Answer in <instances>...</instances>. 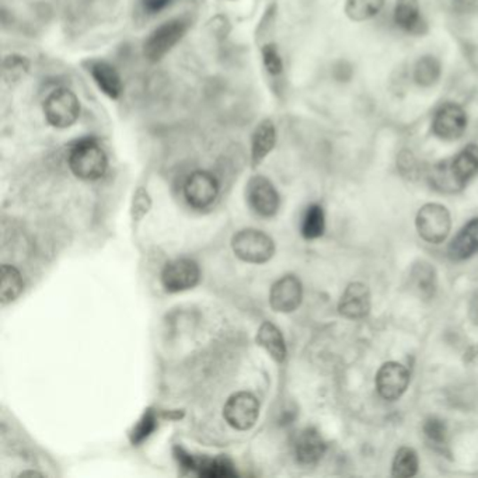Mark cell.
<instances>
[{
	"label": "cell",
	"mask_w": 478,
	"mask_h": 478,
	"mask_svg": "<svg viewBox=\"0 0 478 478\" xmlns=\"http://www.w3.org/2000/svg\"><path fill=\"white\" fill-rule=\"evenodd\" d=\"M478 173V146L467 144L450 161L436 164L431 170V183L436 190L455 193L462 190Z\"/></svg>",
	"instance_id": "1"
},
{
	"label": "cell",
	"mask_w": 478,
	"mask_h": 478,
	"mask_svg": "<svg viewBox=\"0 0 478 478\" xmlns=\"http://www.w3.org/2000/svg\"><path fill=\"white\" fill-rule=\"evenodd\" d=\"M68 163L76 177L85 181L99 180L109 168L107 154L93 139L78 142L70 151Z\"/></svg>",
	"instance_id": "2"
},
{
	"label": "cell",
	"mask_w": 478,
	"mask_h": 478,
	"mask_svg": "<svg viewBox=\"0 0 478 478\" xmlns=\"http://www.w3.org/2000/svg\"><path fill=\"white\" fill-rule=\"evenodd\" d=\"M232 250L242 261L264 264L276 254V243L261 230L243 229L233 236Z\"/></svg>",
	"instance_id": "3"
},
{
	"label": "cell",
	"mask_w": 478,
	"mask_h": 478,
	"mask_svg": "<svg viewBox=\"0 0 478 478\" xmlns=\"http://www.w3.org/2000/svg\"><path fill=\"white\" fill-rule=\"evenodd\" d=\"M44 115L54 128H70L79 120L80 102L78 95L68 89L55 90L44 102Z\"/></svg>",
	"instance_id": "4"
},
{
	"label": "cell",
	"mask_w": 478,
	"mask_h": 478,
	"mask_svg": "<svg viewBox=\"0 0 478 478\" xmlns=\"http://www.w3.org/2000/svg\"><path fill=\"white\" fill-rule=\"evenodd\" d=\"M416 227L425 242L439 244L445 242L452 227V218L448 208L441 203H426L416 213Z\"/></svg>",
	"instance_id": "5"
},
{
	"label": "cell",
	"mask_w": 478,
	"mask_h": 478,
	"mask_svg": "<svg viewBox=\"0 0 478 478\" xmlns=\"http://www.w3.org/2000/svg\"><path fill=\"white\" fill-rule=\"evenodd\" d=\"M188 27L190 23L185 19H173L161 24L144 43V56L153 62L161 61L166 54L170 53L174 46L180 43L181 38L187 33Z\"/></svg>",
	"instance_id": "6"
},
{
	"label": "cell",
	"mask_w": 478,
	"mask_h": 478,
	"mask_svg": "<svg viewBox=\"0 0 478 478\" xmlns=\"http://www.w3.org/2000/svg\"><path fill=\"white\" fill-rule=\"evenodd\" d=\"M223 416L232 428L237 431H249L259 421V400L249 391L235 393L225 404Z\"/></svg>",
	"instance_id": "7"
},
{
	"label": "cell",
	"mask_w": 478,
	"mask_h": 478,
	"mask_svg": "<svg viewBox=\"0 0 478 478\" xmlns=\"http://www.w3.org/2000/svg\"><path fill=\"white\" fill-rule=\"evenodd\" d=\"M467 112L457 103L448 102L433 114V132L442 141H457L467 129Z\"/></svg>",
	"instance_id": "8"
},
{
	"label": "cell",
	"mask_w": 478,
	"mask_h": 478,
	"mask_svg": "<svg viewBox=\"0 0 478 478\" xmlns=\"http://www.w3.org/2000/svg\"><path fill=\"white\" fill-rule=\"evenodd\" d=\"M201 271L197 262L190 259H177L168 262L161 271V285L170 293L188 291L197 286Z\"/></svg>",
	"instance_id": "9"
},
{
	"label": "cell",
	"mask_w": 478,
	"mask_h": 478,
	"mask_svg": "<svg viewBox=\"0 0 478 478\" xmlns=\"http://www.w3.org/2000/svg\"><path fill=\"white\" fill-rule=\"evenodd\" d=\"M247 202L254 212L262 218H272L279 210L278 191L274 184L264 176H254L250 178L246 188Z\"/></svg>",
	"instance_id": "10"
},
{
	"label": "cell",
	"mask_w": 478,
	"mask_h": 478,
	"mask_svg": "<svg viewBox=\"0 0 478 478\" xmlns=\"http://www.w3.org/2000/svg\"><path fill=\"white\" fill-rule=\"evenodd\" d=\"M219 194L217 178L208 171H194L184 184V197L191 207L205 210L215 202Z\"/></svg>",
	"instance_id": "11"
},
{
	"label": "cell",
	"mask_w": 478,
	"mask_h": 478,
	"mask_svg": "<svg viewBox=\"0 0 478 478\" xmlns=\"http://www.w3.org/2000/svg\"><path fill=\"white\" fill-rule=\"evenodd\" d=\"M409 384V372L399 362L382 365L376 375V389L380 397L389 401L399 400L406 393Z\"/></svg>",
	"instance_id": "12"
},
{
	"label": "cell",
	"mask_w": 478,
	"mask_h": 478,
	"mask_svg": "<svg viewBox=\"0 0 478 478\" xmlns=\"http://www.w3.org/2000/svg\"><path fill=\"white\" fill-rule=\"evenodd\" d=\"M303 286L298 276H285L272 285L269 292V305L278 313H291L301 306Z\"/></svg>",
	"instance_id": "13"
},
{
	"label": "cell",
	"mask_w": 478,
	"mask_h": 478,
	"mask_svg": "<svg viewBox=\"0 0 478 478\" xmlns=\"http://www.w3.org/2000/svg\"><path fill=\"white\" fill-rule=\"evenodd\" d=\"M338 310L350 320L367 317L370 310V292L367 286L360 282L350 284L341 296Z\"/></svg>",
	"instance_id": "14"
},
{
	"label": "cell",
	"mask_w": 478,
	"mask_h": 478,
	"mask_svg": "<svg viewBox=\"0 0 478 478\" xmlns=\"http://www.w3.org/2000/svg\"><path fill=\"white\" fill-rule=\"evenodd\" d=\"M394 23L399 29L413 36H423L426 33V23L421 14L418 0H397Z\"/></svg>",
	"instance_id": "15"
},
{
	"label": "cell",
	"mask_w": 478,
	"mask_h": 478,
	"mask_svg": "<svg viewBox=\"0 0 478 478\" xmlns=\"http://www.w3.org/2000/svg\"><path fill=\"white\" fill-rule=\"evenodd\" d=\"M326 453V442L317 429L306 428L295 442V455L301 465H315Z\"/></svg>",
	"instance_id": "16"
},
{
	"label": "cell",
	"mask_w": 478,
	"mask_h": 478,
	"mask_svg": "<svg viewBox=\"0 0 478 478\" xmlns=\"http://www.w3.org/2000/svg\"><path fill=\"white\" fill-rule=\"evenodd\" d=\"M276 129L271 120H264L257 127L251 139V164L252 169L259 168L264 159L276 148Z\"/></svg>",
	"instance_id": "17"
},
{
	"label": "cell",
	"mask_w": 478,
	"mask_h": 478,
	"mask_svg": "<svg viewBox=\"0 0 478 478\" xmlns=\"http://www.w3.org/2000/svg\"><path fill=\"white\" fill-rule=\"evenodd\" d=\"M478 251V218L470 222L458 232L449 246V256L456 261L470 259Z\"/></svg>",
	"instance_id": "18"
},
{
	"label": "cell",
	"mask_w": 478,
	"mask_h": 478,
	"mask_svg": "<svg viewBox=\"0 0 478 478\" xmlns=\"http://www.w3.org/2000/svg\"><path fill=\"white\" fill-rule=\"evenodd\" d=\"M90 75H92L95 85L99 86V89L110 99H119L120 95H122L124 86H122L121 78L115 70L114 66L99 61V62L92 63L90 66Z\"/></svg>",
	"instance_id": "19"
},
{
	"label": "cell",
	"mask_w": 478,
	"mask_h": 478,
	"mask_svg": "<svg viewBox=\"0 0 478 478\" xmlns=\"http://www.w3.org/2000/svg\"><path fill=\"white\" fill-rule=\"evenodd\" d=\"M257 344L268 352L272 359L282 364L286 358V344L281 331L269 321H264L259 328L256 337Z\"/></svg>",
	"instance_id": "20"
},
{
	"label": "cell",
	"mask_w": 478,
	"mask_h": 478,
	"mask_svg": "<svg viewBox=\"0 0 478 478\" xmlns=\"http://www.w3.org/2000/svg\"><path fill=\"white\" fill-rule=\"evenodd\" d=\"M409 282L423 299H433L436 292V271L429 262L421 261L411 269Z\"/></svg>",
	"instance_id": "21"
},
{
	"label": "cell",
	"mask_w": 478,
	"mask_h": 478,
	"mask_svg": "<svg viewBox=\"0 0 478 478\" xmlns=\"http://www.w3.org/2000/svg\"><path fill=\"white\" fill-rule=\"evenodd\" d=\"M2 284H0V301L6 306L16 301L24 291V281L21 271L13 266H2Z\"/></svg>",
	"instance_id": "22"
},
{
	"label": "cell",
	"mask_w": 478,
	"mask_h": 478,
	"mask_svg": "<svg viewBox=\"0 0 478 478\" xmlns=\"http://www.w3.org/2000/svg\"><path fill=\"white\" fill-rule=\"evenodd\" d=\"M441 76H442V65L436 56H423L414 66V80L421 87H433L439 82Z\"/></svg>",
	"instance_id": "23"
},
{
	"label": "cell",
	"mask_w": 478,
	"mask_h": 478,
	"mask_svg": "<svg viewBox=\"0 0 478 478\" xmlns=\"http://www.w3.org/2000/svg\"><path fill=\"white\" fill-rule=\"evenodd\" d=\"M386 0H347L345 2V14L352 21H370L383 9Z\"/></svg>",
	"instance_id": "24"
},
{
	"label": "cell",
	"mask_w": 478,
	"mask_h": 478,
	"mask_svg": "<svg viewBox=\"0 0 478 478\" xmlns=\"http://www.w3.org/2000/svg\"><path fill=\"white\" fill-rule=\"evenodd\" d=\"M326 230L325 210L317 203H313L306 210L301 219V236L308 240L318 239Z\"/></svg>",
	"instance_id": "25"
},
{
	"label": "cell",
	"mask_w": 478,
	"mask_h": 478,
	"mask_svg": "<svg viewBox=\"0 0 478 478\" xmlns=\"http://www.w3.org/2000/svg\"><path fill=\"white\" fill-rule=\"evenodd\" d=\"M419 460L416 450L411 448H401L393 460V477L409 478L418 473Z\"/></svg>",
	"instance_id": "26"
},
{
	"label": "cell",
	"mask_w": 478,
	"mask_h": 478,
	"mask_svg": "<svg viewBox=\"0 0 478 478\" xmlns=\"http://www.w3.org/2000/svg\"><path fill=\"white\" fill-rule=\"evenodd\" d=\"M30 70V62L21 55H7L4 60V79L9 85L21 82Z\"/></svg>",
	"instance_id": "27"
},
{
	"label": "cell",
	"mask_w": 478,
	"mask_h": 478,
	"mask_svg": "<svg viewBox=\"0 0 478 478\" xmlns=\"http://www.w3.org/2000/svg\"><path fill=\"white\" fill-rule=\"evenodd\" d=\"M156 423H158L156 413L152 408L146 409L144 416L139 419L138 424L134 426L131 433H129L131 442L134 445H139V443L144 442V439H148L153 433L156 425H158Z\"/></svg>",
	"instance_id": "28"
},
{
	"label": "cell",
	"mask_w": 478,
	"mask_h": 478,
	"mask_svg": "<svg viewBox=\"0 0 478 478\" xmlns=\"http://www.w3.org/2000/svg\"><path fill=\"white\" fill-rule=\"evenodd\" d=\"M152 210V198L148 190L139 187L132 198L131 217L134 223H139Z\"/></svg>",
	"instance_id": "29"
},
{
	"label": "cell",
	"mask_w": 478,
	"mask_h": 478,
	"mask_svg": "<svg viewBox=\"0 0 478 478\" xmlns=\"http://www.w3.org/2000/svg\"><path fill=\"white\" fill-rule=\"evenodd\" d=\"M261 54L262 62L266 66L267 72L272 76L281 75L282 70H284V62H282L276 44H267L266 46H262Z\"/></svg>",
	"instance_id": "30"
},
{
	"label": "cell",
	"mask_w": 478,
	"mask_h": 478,
	"mask_svg": "<svg viewBox=\"0 0 478 478\" xmlns=\"http://www.w3.org/2000/svg\"><path fill=\"white\" fill-rule=\"evenodd\" d=\"M424 433L431 442L435 443V445H442L445 443L448 429H446V424L443 423L442 419L433 416V418L426 419L425 424H424Z\"/></svg>",
	"instance_id": "31"
},
{
	"label": "cell",
	"mask_w": 478,
	"mask_h": 478,
	"mask_svg": "<svg viewBox=\"0 0 478 478\" xmlns=\"http://www.w3.org/2000/svg\"><path fill=\"white\" fill-rule=\"evenodd\" d=\"M399 168L407 177H413L416 173V161L411 152H401L399 156Z\"/></svg>",
	"instance_id": "32"
},
{
	"label": "cell",
	"mask_w": 478,
	"mask_h": 478,
	"mask_svg": "<svg viewBox=\"0 0 478 478\" xmlns=\"http://www.w3.org/2000/svg\"><path fill=\"white\" fill-rule=\"evenodd\" d=\"M173 2L174 0H142V9L144 13L153 16L166 11Z\"/></svg>",
	"instance_id": "33"
},
{
	"label": "cell",
	"mask_w": 478,
	"mask_h": 478,
	"mask_svg": "<svg viewBox=\"0 0 478 478\" xmlns=\"http://www.w3.org/2000/svg\"><path fill=\"white\" fill-rule=\"evenodd\" d=\"M470 317H472L475 325H478V292L473 298L472 303H470Z\"/></svg>",
	"instance_id": "34"
},
{
	"label": "cell",
	"mask_w": 478,
	"mask_h": 478,
	"mask_svg": "<svg viewBox=\"0 0 478 478\" xmlns=\"http://www.w3.org/2000/svg\"><path fill=\"white\" fill-rule=\"evenodd\" d=\"M19 477H44V474L38 472H23Z\"/></svg>",
	"instance_id": "35"
},
{
	"label": "cell",
	"mask_w": 478,
	"mask_h": 478,
	"mask_svg": "<svg viewBox=\"0 0 478 478\" xmlns=\"http://www.w3.org/2000/svg\"><path fill=\"white\" fill-rule=\"evenodd\" d=\"M456 4H458V6H470V4H474L475 0H453Z\"/></svg>",
	"instance_id": "36"
}]
</instances>
